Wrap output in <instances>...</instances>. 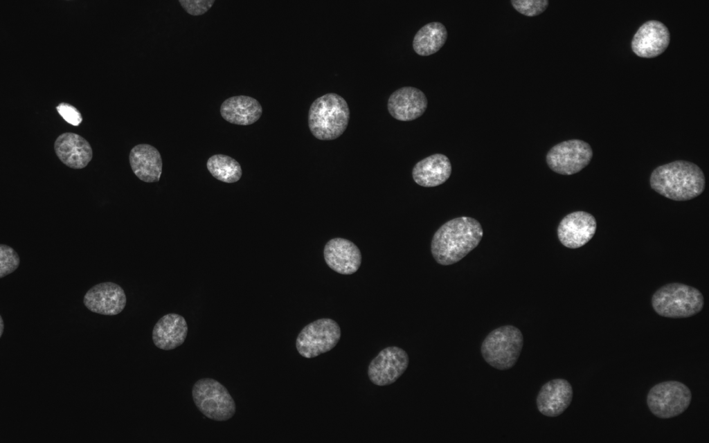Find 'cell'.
Masks as SVG:
<instances>
[{"mask_svg":"<svg viewBox=\"0 0 709 443\" xmlns=\"http://www.w3.org/2000/svg\"><path fill=\"white\" fill-rule=\"evenodd\" d=\"M483 228L469 217L454 218L445 223L435 233L431 251L435 260L442 265L459 262L480 243Z\"/></svg>","mask_w":709,"mask_h":443,"instance_id":"1","label":"cell"},{"mask_svg":"<svg viewBox=\"0 0 709 443\" xmlns=\"http://www.w3.org/2000/svg\"><path fill=\"white\" fill-rule=\"evenodd\" d=\"M651 188L674 201H688L700 195L705 188V177L696 164L676 161L657 167L650 176Z\"/></svg>","mask_w":709,"mask_h":443,"instance_id":"2","label":"cell"},{"mask_svg":"<svg viewBox=\"0 0 709 443\" xmlns=\"http://www.w3.org/2000/svg\"><path fill=\"white\" fill-rule=\"evenodd\" d=\"M350 109L341 96L329 93L316 98L308 112V126L312 135L321 141L339 138L346 129Z\"/></svg>","mask_w":709,"mask_h":443,"instance_id":"3","label":"cell"},{"mask_svg":"<svg viewBox=\"0 0 709 443\" xmlns=\"http://www.w3.org/2000/svg\"><path fill=\"white\" fill-rule=\"evenodd\" d=\"M702 293L696 288L670 283L659 288L652 296V305L660 316L672 318L692 316L703 309Z\"/></svg>","mask_w":709,"mask_h":443,"instance_id":"4","label":"cell"},{"mask_svg":"<svg viewBox=\"0 0 709 443\" xmlns=\"http://www.w3.org/2000/svg\"><path fill=\"white\" fill-rule=\"evenodd\" d=\"M523 345L521 332L512 325L492 331L483 340L481 352L483 359L499 370H507L517 363Z\"/></svg>","mask_w":709,"mask_h":443,"instance_id":"5","label":"cell"},{"mask_svg":"<svg viewBox=\"0 0 709 443\" xmlns=\"http://www.w3.org/2000/svg\"><path fill=\"white\" fill-rule=\"evenodd\" d=\"M192 397L198 410L207 418L224 422L235 413V403L228 390L218 381L204 378L192 386Z\"/></svg>","mask_w":709,"mask_h":443,"instance_id":"6","label":"cell"},{"mask_svg":"<svg viewBox=\"0 0 709 443\" xmlns=\"http://www.w3.org/2000/svg\"><path fill=\"white\" fill-rule=\"evenodd\" d=\"M692 394L687 386L667 381L653 386L647 396V404L652 414L661 419L683 413L690 404Z\"/></svg>","mask_w":709,"mask_h":443,"instance_id":"7","label":"cell"},{"mask_svg":"<svg viewBox=\"0 0 709 443\" xmlns=\"http://www.w3.org/2000/svg\"><path fill=\"white\" fill-rule=\"evenodd\" d=\"M340 338L338 323L331 318H321L303 328L296 338V347L302 356L312 359L331 350Z\"/></svg>","mask_w":709,"mask_h":443,"instance_id":"8","label":"cell"},{"mask_svg":"<svg viewBox=\"0 0 709 443\" xmlns=\"http://www.w3.org/2000/svg\"><path fill=\"white\" fill-rule=\"evenodd\" d=\"M592 157L593 150L589 143L573 139L553 146L546 155V162L555 172L571 175L587 166Z\"/></svg>","mask_w":709,"mask_h":443,"instance_id":"9","label":"cell"},{"mask_svg":"<svg viewBox=\"0 0 709 443\" xmlns=\"http://www.w3.org/2000/svg\"><path fill=\"white\" fill-rule=\"evenodd\" d=\"M409 359L402 348L391 346L381 350L368 368L370 381L379 386L395 382L408 368Z\"/></svg>","mask_w":709,"mask_h":443,"instance_id":"10","label":"cell"},{"mask_svg":"<svg viewBox=\"0 0 709 443\" xmlns=\"http://www.w3.org/2000/svg\"><path fill=\"white\" fill-rule=\"evenodd\" d=\"M123 288L111 282L97 284L89 289L83 298L84 306L91 311L105 316L120 314L126 305Z\"/></svg>","mask_w":709,"mask_h":443,"instance_id":"11","label":"cell"},{"mask_svg":"<svg viewBox=\"0 0 709 443\" xmlns=\"http://www.w3.org/2000/svg\"><path fill=\"white\" fill-rule=\"evenodd\" d=\"M596 227V220L591 214L584 211L573 212L559 222L558 239L567 248H578L592 239Z\"/></svg>","mask_w":709,"mask_h":443,"instance_id":"12","label":"cell"},{"mask_svg":"<svg viewBox=\"0 0 709 443\" xmlns=\"http://www.w3.org/2000/svg\"><path fill=\"white\" fill-rule=\"evenodd\" d=\"M670 42V34L662 22L651 20L644 23L631 42L633 52L640 57L652 58L663 53Z\"/></svg>","mask_w":709,"mask_h":443,"instance_id":"13","label":"cell"},{"mask_svg":"<svg viewBox=\"0 0 709 443\" xmlns=\"http://www.w3.org/2000/svg\"><path fill=\"white\" fill-rule=\"evenodd\" d=\"M427 108V98L419 89L404 87L388 98L387 109L391 116L400 121H411L420 117Z\"/></svg>","mask_w":709,"mask_h":443,"instance_id":"14","label":"cell"},{"mask_svg":"<svg viewBox=\"0 0 709 443\" xmlns=\"http://www.w3.org/2000/svg\"><path fill=\"white\" fill-rule=\"evenodd\" d=\"M323 255L327 266L343 275L355 273L361 263V254L359 248L352 242L344 238L336 237L329 240L325 245Z\"/></svg>","mask_w":709,"mask_h":443,"instance_id":"15","label":"cell"},{"mask_svg":"<svg viewBox=\"0 0 709 443\" xmlns=\"http://www.w3.org/2000/svg\"><path fill=\"white\" fill-rule=\"evenodd\" d=\"M573 395L572 386L567 380L552 379L544 383L538 392L536 399L537 409L546 417H557L569 406Z\"/></svg>","mask_w":709,"mask_h":443,"instance_id":"16","label":"cell"},{"mask_svg":"<svg viewBox=\"0 0 709 443\" xmlns=\"http://www.w3.org/2000/svg\"><path fill=\"white\" fill-rule=\"evenodd\" d=\"M53 147L59 160L72 169L84 168L93 157L90 143L75 133L64 132L59 135L54 142Z\"/></svg>","mask_w":709,"mask_h":443,"instance_id":"17","label":"cell"},{"mask_svg":"<svg viewBox=\"0 0 709 443\" xmlns=\"http://www.w3.org/2000/svg\"><path fill=\"white\" fill-rule=\"evenodd\" d=\"M188 324L181 315L170 313L163 316L154 325L152 338L154 345L172 350L181 345L188 334Z\"/></svg>","mask_w":709,"mask_h":443,"instance_id":"18","label":"cell"},{"mask_svg":"<svg viewBox=\"0 0 709 443\" xmlns=\"http://www.w3.org/2000/svg\"><path fill=\"white\" fill-rule=\"evenodd\" d=\"M129 161L132 172L141 181H159L163 163L161 154L154 146L146 143L135 145L130 150Z\"/></svg>","mask_w":709,"mask_h":443,"instance_id":"19","label":"cell"},{"mask_svg":"<svg viewBox=\"0 0 709 443\" xmlns=\"http://www.w3.org/2000/svg\"><path fill=\"white\" fill-rule=\"evenodd\" d=\"M451 173V164L447 156L435 154L418 162L412 170L414 181L422 187L429 188L444 183Z\"/></svg>","mask_w":709,"mask_h":443,"instance_id":"20","label":"cell"},{"mask_svg":"<svg viewBox=\"0 0 709 443\" xmlns=\"http://www.w3.org/2000/svg\"><path fill=\"white\" fill-rule=\"evenodd\" d=\"M222 117L227 122L238 125H249L261 117L262 107L255 98L236 96L226 99L220 107Z\"/></svg>","mask_w":709,"mask_h":443,"instance_id":"21","label":"cell"},{"mask_svg":"<svg viewBox=\"0 0 709 443\" xmlns=\"http://www.w3.org/2000/svg\"><path fill=\"white\" fill-rule=\"evenodd\" d=\"M447 38L445 26L440 22H431L422 26L413 40L414 51L421 56H429L438 52Z\"/></svg>","mask_w":709,"mask_h":443,"instance_id":"22","label":"cell"},{"mask_svg":"<svg viewBox=\"0 0 709 443\" xmlns=\"http://www.w3.org/2000/svg\"><path fill=\"white\" fill-rule=\"evenodd\" d=\"M206 167L213 177L227 183L238 181L242 174L240 163L233 158L225 154H217L211 156L206 162Z\"/></svg>","mask_w":709,"mask_h":443,"instance_id":"23","label":"cell"},{"mask_svg":"<svg viewBox=\"0 0 709 443\" xmlns=\"http://www.w3.org/2000/svg\"><path fill=\"white\" fill-rule=\"evenodd\" d=\"M20 259L18 253L10 246L0 245V278L13 273L18 267Z\"/></svg>","mask_w":709,"mask_h":443,"instance_id":"24","label":"cell"},{"mask_svg":"<svg viewBox=\"0 0 709 443\" xmlns=\"http://www.w3.org/2000/svg\"><path fill=\"white\" fill-rule=\"evenodd\" d=\"M511 3L517 11L528 17L539 15L548 6L547 0H512Z\"/></svg>","mask_w":709,"mask_h":443,"instance_id":"25","label":"cell"},{"mask_svg":"<svg viewBox=\"0 0 709 443\" xmlns=\"http://www.w3.org/2000/svg\"><path fill=\"white\" fill-rule=\"evenodd\" d=\"M179 3L189 15L199 16L208 11L215 0H179Z\"/></svg>","mask_w":709,"mask_h":443,"instance_id":"26","label":"cell"},{"mask_svg":"<svg viewBox=\"0 0 709 443\" xmlns=\"http://www.w3.org/2000/svg\"><path fill=\"white\" fill-rule=\"evenodd\" d=\"M56 109L67 123L74 126H78L82 121L80 112L70 104L62 102L56 107Z\"/></svg>","mask_w":709,"mask_h":443,"instance_id":"27","label":"cell"},{"mask_svg":"<svg viewBox=\"0 0 709 443\" xmlns=\"http://www.w3.org/2000/svg\"><path fill=\"white\" fill-rule=\"evenodd\" d=\"M0 319H1V323H0V325H1V334H0V336H2V334H3V328H4V324H3V318H2V316H0Z\"/></svg>","mask_w":709,"mask_h":443,"instance_id":"28","label":"cell"}]
</instances>
